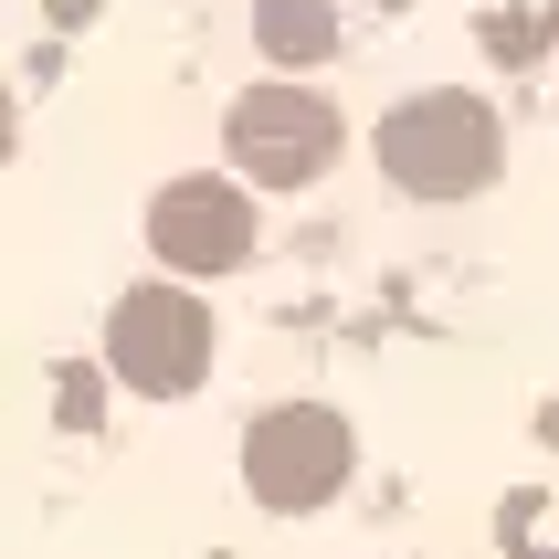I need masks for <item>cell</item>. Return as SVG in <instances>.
<instances>
[{
  "instance_id": "cell-1",
  "label": "cell",
  "mask_w": 559,
  "mask_h": 559,
  "mask_svg": "<svg viewBox=\"0 0 559 559\" xmlns=\"http://www.w3.org/2000/svg\"><path fill=\"white\" fill-rule=\"evenodd\" d=\"M370 158H380V180L412 190V201H475V190H497V169H507V127H497L486 95L433 85V95H402V106L380 117Z\"/></svg>"
},
{
  "instance_id": "cell-2",
  "label": "cell",
  "mask_w": 559,
  "mask_h": 559,
  "mask_svg": "<svg viewBox=\"0 0 559 559\" xmlns=\"http://www.w3.org/2000/svg\"><path fill=\"white\" fill-rule=\"evenodd\" d=\"M222 359V317L212 296H190V285H127L117 307H106V380L138 391V402H190Z\"/></svg>"
},
{
  "instance_id": "cell-3",
  "label": "cell",
  "mask_w": 559,
  "mask_h": 559,
  "mask_svg": "<svg viewBox=\"0 0 559 559\" xmlns=\"http://www.w3.org/2000/svg\"><path fill=\"white\" fill-rule=\"evenodd\" d=\"M338 148H348L338 106L317 85H296V74H264V85H243L222 106V158H233L243 190H317L338 169Z\"/></svg>"
},
{
  "instance_id": "cell-4",
  "label": "cell",
  "mask_w": 559,
  "mask_h": 559,
  "mask_svg": "<svg viewBox=\"0 0 559 559\" xmlns=\"http://www.w3.org/2000/svg\"><path fill=\"white\" fill-rule=\"evenodd\" d=\"M348 465H359V433L328 402H275V412H253V433H243V497L264 518H317L348 486Z\"/></svg>"
},
{
  "instance_id": "cell-5",
  "label": "cell",
  "mask_w": 559,
  "mask_h": 559,
  "mask_svg": "<svg viewBox=\"0 0 559 559\" xmlns=\"http://www.w3.org/2000/svg\"><path fill=\"white\" fill-rule=\"evenodd\" d=\"M253 190L233 180V169H190V180H169L148 201V253L169 285H212V275H243L253 264Z\"/></svg>"
},
{
  "instance_id": "cell-6",
  "label": "cell",
  "mask_w": 559,
  "mask_h": 559,
  "mask_svg": "<svg viewBox=\"0 0 559 559\" xmlns=\"http://www.w3.org/2000/svg\"><path fill=\"white\" fill-rule=\"evenodd\" d=\"M253 43H264V63L307 74V63L338 53V11L328 0H253Z\"/></svg>"
},
{
  "instance_id": "cell-7",
  "label": "cell",
  "mask_w": 559,
  "mask_h": 559,
  "mask_svg": "<svg viewBox=\"0 0 559 559\" xmlns=\"http://www.w3.org/2000/svg\"><path fill=\"white\" fill-rule=\"evenodd\" d=\"M53 412L74 423V433H85L95 412H106V370H63V380H53Z\"/></svg>"
},
{
  "instance_id": "cell-8",
  "label": "cell",
  "mask_w": 559,
  "mask_h": 559,
  "mask_svg": "<svg viewBox=\"0 0 559 559\" xmlns=\"http://www.w3.org/2000/svg\"><path fill=\"white\" fill-rule=\"evenodd\" d=\"M0 158H11V106H0Z\"/></svg>"
}]
</instances>
